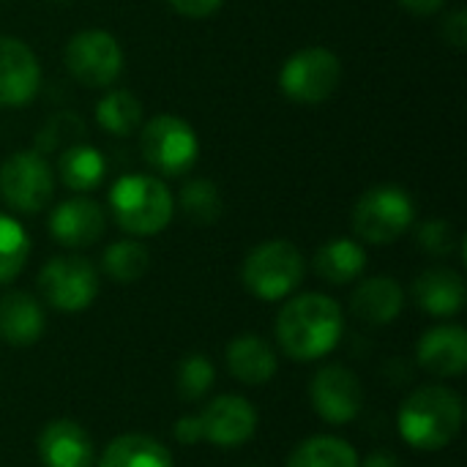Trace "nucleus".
Segmentation results:
<instances>
[{
	"instance_id": "obj_1",
	"label": "nucleus",
	"mask_w": 467,
	"mask_h": 467,
	"mask_svg": "<svg viewBox=\"0 0 467 467\" xmlns=\"http://www.w3.org/2000/svg\"><path fill=\"white\" fill-rule=\"evenodd\" d=\"M345 317L334 298L323 293H304L290 298L276 317V342L293 361L326 358L342 339Z\"/></svg>"
},
{
	"instance_id": "obj_2",
	"label": "nucleus",
	"mask_w": 467,
	"mask_h": 467,
	"mask_svg": "<svg viewBox=\"0 0 467 467\" xmlns=\"http://www.w3.org/2000/svg\"><path fill=\"white\" fill-rule=\"evenodd\" d=\"M402 441L416 451H441L462 430V400L449 386L416 389L397 413Z\"/></svg>"
},
{
	"instance_id": "obj_3",
	"label": "nucleus",
	"mask_w": 467,
	"mask_h": 467,
	"mask_svg": "<svg viewBox=\"0 0 467 467\" xmlns=\"http://www.w3.org/2000/svg\"><path fill=\"white\" fill-rule=\"evenodd\" d=\"M115 222L131 235H156L172 219V194L153 175H123L109 189Z\"/></svg>"
},
{
	"instance_id": "obj_4",
	"label": "nucleus",
	"mask_w": 467,
	"mask_h": 467,
	"mask_svg": "<svg viewBox=\"0 0 467 467\" xmlns=\"http://www.w3.org/2000/svg\"><path fill=\"white\" fill-rule=\"evenodd\" d=\"M241 279L260 301H282L301 285L304 257L290 241H265L244 260Z\"/></svg>"
},
{
	"instance_id": "obj_5",
	"label": "nucleus",
	"mask_w": 467,
	"mask_h": 467,
	"mask_svg": "<svg viewBox=\"0 0 467 467\" xmlns=\"http://www.w3.org/2000/svg\"><path fill=\"white\" fill-rule=\"evenodd\" d=\"M413 219V200L397 186L369 189L353 208V230L367 244H394L410 230Z\"/></svg>"
},
{
	"instance_id": "obj_6",
	"label": "nucleus",
	"mask_w": 467,
	"mask_h": 467,
	"mask_svg": "<svg viewBox=\"0 0 467 467\" xmlns=\"http://www.w3.org/2000/svg\"><path fill=\"white\" fill-rule=\"evenodd\" d=\"M140 145H142V156L145 161L170 178H178L183 172H189L197 161V134L192 131V126L175 115H156L145 123L142 134H140Z\"/></svg>"
},
{
	"instance_id": "obj_7",
	"label": "nucleus",
	"mask_w": 467,
	"mask_h": 467,
	"mask_svg": "<svg viewBox=\"0 0 467 467\" xmlns=\"http://www.w3.org/2000/svg\"><path fill=\"white\" fill-rule=\"evenodd\" d=\"M342 77V66L339 57L326 49V47H306L301 52H296L279 74V85L282 93L290 101L298 104H320L326 101Z\"/></svg>"
},
{
	"instance_id": "obj_8",
	"label": "nucleus",
	"mask_w": 467,
	"mask_h": 467,
	"mask_svg": "<svg viewBox=\"0 0 467 467\" xmlns=\"http://www.w3.org/2000/svg\"><path fill=\"white\" fill-rule=\"evenodd\" d=\"M55 192L49 164L33 150H16L0 164V197L19 213H38Z\"/></svg>"
},
{
	"instance_id": "obj_9",
	"label": "nucleus",
	"mask_w": 467,
	"mask_h": 467,
	"mask_svg": "<svg viewBox=\"0 0 467 467\" xmlns=\"http://www.w3.org/2000/svg\"><path fill=\"white\" fill-rule=\"evenodd\" d=\"M38 290L49 306L60 312H82L99 296V276L85 257H55L41 268Z\"/></svg>"
},
{
	"instance_id": "obj_10",
	"label": "nucleus",
	"mask_w": 467,
	"mask_h": 467,
	"mask_svg": "<svg viewBox=\"0 0 467 467\" xmlns=\"http://www.w3.org/2000/svg\"><path fill=\"white\" fill-rule=\"evenodd\" d=\"M66 66L85 88H107L123 71V52L104 30H82L66 44Z\"/></svg>"
},
{
	"instance_id": "obj_11",
	"label": "nucleus",
	"mask_w": 467,
	"mask_h": 467,
	"mask_svg": "<svg viewBox=\"0 0 467 467\" xmlns=\"http://www.w3.org/2000/svg\"><path fill=\"white\" fill-rule=\"evenodd\" d=\"M309 400L315 413L328 421V424H350L364 405V389L361 378L342 367V364H328L317 369V375L309 383Z\"/></svg>"
},
{
	"instance_id": "obj_12",
	"label": "nucleus",
	"mask_w": 467,
	"mask_h": 467,
	"mask_svg": "<svg viewBox=\"0 0 467 467\" xmlns=\"http://www.w3.org/2000/svg\"><path fill=\"white\" fill-rule=\"evenodd\" d=\"M200 424H202V441L219 449H238L254 438L257 410L249 400L224 394V397H216L200 413Z\"/></svg>"
},
{
	"instance_id": "obj_13",
	"label": "nucleus",
	"mask_w": 467,
	"mask_h": 467,
	"mask_svg": "<svg viewBox=\"0 0 467 467\" xmlns=\"http://www.w3.org/2000/svg\"><path fill=\"white\" fill-rule=\"evenodd\" d=\"M41 85L33 49L19 38H0V107H25Z\"/></svg>"
},
{
	"instance_id": "obj_14",
	"label": "nucleus",
	"mask_w": 467,
	"mask_h": 467,
	"mask_svg": "<svg viewBox=\"0 0 467 467\" xmlns=\"http://www.w3.org/2000/svg\"><path fill=\"white\" fill-rule=\"evenodd\" d=\"M38 457L44 467H93L96 449L85 427L71 419L49 421L38 435Z\"/></svg>"
},
{
	"instance_id": "obj_15",
	"label": "nucleus",
	"mask_w": 467,
	"mask_h": 467,
	"mask_svg": "<svg viewBox=\"0 0 467 467\" xmlns=\"http://www.w3.org/2000/svg\"><path fill=\"white\" fill-rule=\"evenodd\" d=\"M104 211L88 197H71L52 211L49 233L66 249H85L104 235Z\"/></svg>"
},
{
	"instance_id": "obj_16",
	"label": "nucleus",
	"mask_w": 467,
	"mask_h": 467,
	"mask_svg": "<svg viewBox=\"0 0 467 467\" xmlns=\"http://www.w3.org/2000/svg\"><path fill=\"white\" fill-rule=\"evenodd\" d=\"M416 361L435 378H460L467 369V331L462 326H435L416 345Z\"/></svg>"
},
{
	"instance_id": "obj_17",
	"label": "nucleus",
	"mask_w": 467,
	"mask_h": 467,
	"mask_svg": "<svg viewBox=\"0 0 467 467\" xmlns=\"http://www.w3.org/2000/svg\"><path fill=\"white\" fill-rule=\"evenodd\" d=\"M44 309L22 290L0 296V339L14 348H30L44 334Z\"/></svg>"
},
{
	"instance_id": "obj_18",
	"label": "nucleus",
	"mask_w": 467,
	"mask_h": 467,
	"mask_svg": "<svg viewBox=\"0 0 467 467\" xmlns=\"http://www.w3.org/2000/svg\"><path fill=\"white\" fill-rule=\"evenodd\" d=\"M413 298L432 317H454L465 306V279L451 268H430L413 282Z\"/></svg>"
},
{
	"instance_id": "obj_19",
	"label": "nucleus",
	"mask_w": 467,
	"mask_h": 467,
	"mask_svg": "<svg viewBox=\"0 0 467 467\" xmlns=\"http://www.w3.org/2000/svg\"><path fill=\"white\" fill-rule=\"evenodd\" d=\"M224 356H227L230 375L238 383H244V386H265L276 375V369H279L274 348L263 337H257V334L235 337L227 345Z\"/></svg>"
},
{
	"instance_id": "obj_20",
	"label": "nucleus",
	"mask_w": 467,
	"mask_h": 467,
	"mask_svg": "<svg viewBox=\"0 0 467 467\" xmlns=\"http://www.w3.org/2000/svg\"><path fill=\"white\" fill-rule=\"evenodd\" d=\"M405 306L402 287L389 276H375L358 285V290L350 298V309L361 323L369 326H389L400 317Z\"/></svg>"
},
{
	"instance_id": "obj_21",
	"label": "nucleus",
	"mask_w": 467,
	"mask_h": 467,
	"mask_svg": "<svg viewBox=\"0 0 467 467\" xmlns=\"http://www.w3.org/2000/svg\"><path fill=\"white\" fill-rule=\"evenodd\" d=\"M99 467H172V457L150 435H120L101 451Z\"/></svg>"
},
{
	"instance_id": "obj_22",
	"label": "nucleus",
	"mask_w": 467,
	"mask_h": 467,
	"mask_svg": "<svg viewBox=\"0 0 467 467\" xmlns=\"http://www.w3.org/2000/svg\"><path fill=\"white\" fill-rule=\"evenodd\" d=\"M367 268V252L350 238H334L315 254V271L331 285H348Z\"/></svg>"
},
{
	"instance_id": "obj_23",
	"label": "nucleus",
	"mask_w": 467,
	"mask_h": 467,
	"mask_svg": "<svg viewBox=\"0 0 467 467\" xmlns=\"http://www.w3.org/2000/svg\"><path fill=\"white\" fill-rule=\"evenodd\" d=\"M285 467H358V454L342 438L317 435L298 443Z\"/></svg>"
},
{
	"instance_id": "obj_24",
	"label": "nucleus",
	"mask_w": 467,
	"mask_h": 467,
	"mask_svg": "<svg viewBox=\"0 0 467 467\" xmlns=\"http://www.w3.org/2000/svg\"><path fill=\"white\" fill-rule=\"evenodd\" d=\"M57 172L63 178V183L74 192H90L104 181L107 172V161L104 156L90 148V145H74L60 156Z\"/></svg>"
},
{
	"instance_id": "obj_25",
	"label": "nucleus",
	"mask_w": 467,
	"mask_h": 467,
	"mask_svg": "<svg viewBox=\"0 0 467 467\" xmlns=\"http://www.w3.org/2000/svg\"><path fill=\"white\" fill-rule=\"evenodd\" d=\"M140 118H142V104L134 93L129 90H109L99 107H96V120L104 131L109 134H131L137 126H140Z\"/></svg>"
},
{
	"instance_id": "obj_26",
	"label": "nucleus",
	"mask_w": 467,
	"mask_h": 467,
	"mask_svg": "<svg viewBox=\"0 0 467 467\" xmlns=\"http://www.w3.org/2000/svg\"><path fill=\"white\" fill-rule=\"evenodd\" d=\"M101 263H104V271L109 279H115L120 285H131L145 276V271L150 265V254L140 241H118V244L107 246Z\"/></svg>"
},
{
	"instance_id": "obj_27",
	"label": "nucleus",
	"mask_w": 467,
	"mask_h": 467,
	"mask_svg": "<svg viewBox=\"0 0 467 467\" xmlns=\"http://www.w3.org/2000/svg\"><path fill=\"white\" fill-rule=\"evenodd\" d=\"M27 257H30V238L25 227L16 219L0 213V285L16 279Z\"/></svg>"
},
{
	"instance_id": "obj_28",
	"label": "nucleus",
	"mask_w": 467,
	"mask_h": 467,
	"mask_svg": "<svg viewBox=\"0 0 467 467\" xmlns=\"http://www.w3.org/2000/svg\"><path fill=\"white\" fill-rule=\"evenodd\" d=\"M175 383H178V397H181V400H186V402H200V400L213 389V383H216V369H213V364H211L208 356L192 353V356L181 358Z\"/></svg>"
},
{
	"instance_id": "obj_29",
	"label": "nucleus",
	"mask_w": 467,
	"mask_h": 467,
	"mask_svg": "<svg viewBox=\"0 0 467 467\" xmlns=\"http://www.w3.org/2000/svg\"><path fill=\"white\" fill-rule=\"evenodd\" d=\"M181 208L194 224H213L222 216L219 189L205 178L189 181L181 192Z\"/></svg>"
},
{
	"instance_id": "obj_30",
	"label": "nucleus",
	"mask_w": 467,
	"mask_h": 467,
	"mask_svg": "<svg viewBox=\"0 0 467 467\" xmlns=\"http://www.w3.org/2000/svg\"><path fill=\"white\" fill-rule=\"evenodd\" d=\"M460 244L454 227L446 222V219H432V222H424L419 227V246L435 257H446L454 252V246Z\"/></svg>"
},
{
	"instance_id": "obj_31",
	"label": "nucleus",
	"mask_w": 467,
	"mask_h": 467,
	"mask_svg": "<svg viewBox=\"0 0 467 467\" xmlns=\"http://www.w3.org/2000/svg\"><path fill=\"white\" fill-rule=\"evenodd\" d=\"M443 36H446V41H449L454 49H465L467 14L462 11V8H457V11L446 19V25H443Z\"/></svg>"
},
{
	"instance_id": "obj_32",
	"label": "nucleus",
	"mask_w": 467,
	"mask_h": 467,
	"mask_svg": "<svg viewBox=\"0 0 467 467\" xmlns=\"http://www.w3.org/2000/svg\"><path fill=\"white\" fill-rule=\"evenodd\" d=\"M175 441L183 446H197L202 443V424L200 416H183L175 421Z\"/></svg>"
},
{
	"instance_id": "obj_33",
	"label": "nucleus",
	"mask_w": 467,
	"mask_h": 467,
	"mask_svg": "<svg viewBox=\"0 0 467 467\" xmlns=\"http://www.w3.org/2000/svg\"><path fill=\"white\" fill-rule=\"evenodd\" d=\"M170 5L189 19H202V16L213 14L222 5V0H170Z\"/></svg>"
},
{
	"instance_id": "obj_34",
	"label": "nucleus",
	"mask_w": 467,
	"mask_h": 467,
	"mask_svg": "<svg viewBox=\"0 0 467 467\" xmlns=\"http://www.w3.org/2000/svg\"><path fill=\"white\" fill-rule=\"evenodd\" d=\"M400 3L413 14H435L446 0H400Z\"/></svg>"
},
{
	"instance_id": "obj_35",
	"label": "nucleus",
	"mask_w": 467,
	"mask_h": 467,
	"mask_svg": "<svg viewBox=\"0 0 467 467\" xmlns=\"http://www.w3.org/2000/svg\"><path fill=\"white\" fill-rule=\"evenodd\" d=\"M361 467H400L397 465V460L391 457V454H386V451H375V454H369L367 457V462Z\"/></svg>"
},
{
	"instance_id": "obj_36",
	"label": "nucleus",
	"mask_w": 467,
	"mask_h": 467,
	"mask_svg": "<svg viewBox=\"0 0 467 467\" xmlns=\"http://www.w3.org/2000/svg\"><path fill=\"white\" fill-rule=\"evenodd\" d=\"M254 467H260V465H254Z\"/></svg>"
}]
</instances>
